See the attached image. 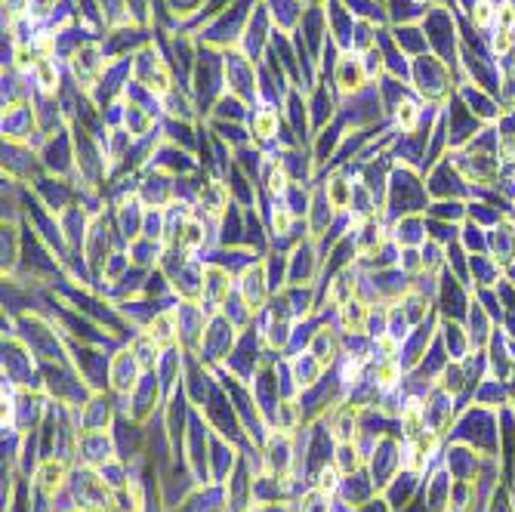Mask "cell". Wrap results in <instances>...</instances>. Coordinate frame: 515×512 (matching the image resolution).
<instances>
[{"mask_svg": "<svg viewBox=\"0 0 515 512\" xmlns=\"http://www.w3.org/2000/svg\"><path fill=\"white\" fill-rule=\"evenodd\" d=\"M38 485L47 490V494H56V488L62 485V466L59 463H47L44 469H40L38 475Z\"/></svg>", "mask_w": 515, "mask_h": 512, "instance_id": "6da1fadb", "label": "cell"}, {"mask_svg": "<svg viewBox=\"0 0 515 512\" xmlns=\"http://www.w3.org/2000/svg\"><path fill=\"white\" fill-rule=\"evenodd\" d=\"M364 318H367V312H364L358 303L349 300L346 305H342V321H346V327H355V330H361V327H364Z\"/></svg>", "mask_w": 515, "mask_h": 512, "instance_id": "7a4b0ae2", "label": "cell"}, {"mask_svg": "<svg viewBox=\"0 0 515 512\" xmlns=\"http://www.w3.org/2000/svg\"><path fill=\"white\" fill-rule=\"evenodd\" d=\"M152 339H154V343H170V339H173V330H170V315L154 318V324H152Z\"/></svg>", "mask_w": 515, "mask_h": 512, "instance_id": "3957f363", "label": "cell"}, {"mask_svg": "<svg viewBox=\"0 0 515 512\" xmlns=\"http://www.w3.org/2000/svg\"><path fill=\"white\" fill-rule=\"evenodd\" d=\"M303 512H327V497H324V490H312L309 497H306V503H303Z\"/></svg>", "mask_w": 515, "mask_h": 512, "instance_id": "277c9868", "label": "cell"}, {"mask_svg": "<svg viewBox=\"0 0 515 512\" xmlns=\"http://www.w3.org/2000/svg\"><path fill=\"white\" fill-rule=\"evenodd\" d=\"M327 198H331V204L333 207H346V201H349V189H346V182H340L336 179L331 189H327Z\"/></svg>", "mask_w": 515, "mask_h": 512, "instance_id": "5b68a950", "label": "cell"}, {"mask_svg": "<svg viewBox=\"0 0 515 512\" xmlns=\"http://www.w3.org/2000/svg\"><path fill=\"white\" fill-rule=\"evenodd\" d=\"M315 355H318L321 361H331L333 358V339L327 337V333H321L318 343H315Z\"/></svg>", "mask_w": 515, "mask_h": 512, "instance_id": "8992f818", "label": "cell"}, {"mask_svg": "<svg viewBox=\"0 0 515 512\" xmlns=\"http://www.w3.org/2000/svg\"><path fill=\"white\" fill-rule=\"evenodd\" d=\"M472 19H475V25H491V19H493V10H491V3L488 0H482V3L475 6V10H472Z\"/></svg>", "mask_w": 515, "mask_h": 512, "instance_id": "52a82bcc", "label": "cell"}, {"mask_svg": "<svg viewBox=\"0 0 515 512\" xmlns=\"http://www.w3.org/2000/svg\"><path fill=\"white\" fill-rule=\"evenodd\" d=\"M398 124H402L404 130H411V127L417 124V109H413L411 102H404L402 109H398Z\"/></svg>", "mask_w": 515, "mask_h": 512, "instance_id": "ba28073f", "label": "cell"}, {"mask_svg": "<svg viewBox=\"0 0 515 512\" xmlns=\"http://www.w3.org/2000/svg\"><path fill=\"white\" fill-rule=\"evenodd\" d=\"M38 74H40V83H44L47 90L56 87V68L49 65V62H40V65H38Z\"/></svg>", "mask_w": 515, "mask_h": 512, "instance_id": "9c48e42d", "label": "cell"}, {"mask_svg": "<svg viewBox=\"0 0 515 512\" xmlns=\"http://www.w3.org/2000/svg\"><path fill=\"white\" fill-rule=\"evenodd\" d=\"M271 127H275V115H260V120H256V130H260V136H269Z\"/></svg>", "mask_w": 515, "mask_h": 512, "instance_id": "30bf717a", "label": "cell"}, {"mask_svg": "<svg viewBox=\"0 0 515 512\" xmlns=\"http://www.w3.org/2000/svg\"><path fill=\"white\" fill-rule=\"evenodd\" d=\"M318 488H321V490H333V488H336V472H333V469H324V472H321Z\"/></svg>", "mask_w": 515, "mask_h": 512, "instance_id": "8fae6325", "label": "cell"}, {"mask_svg": "<svg viewBox=\"0 0 515 512\" xmlns=\"http://www.w3.org/2000/svg\"><path fill=\"white\" fill-rule=\"evenodd\" d=\"M493 47H497V53H506V49H509V31H506V28L497 34V40H493Z\"/></svg>", "mask_w": 515, "mask_h": 512, "instance_id": "7c38bea8", "label": "cell"}, {"mask_svg": "<svg viewBox=\"0 0 515 512\" xmlns=\"http://www.w3.org/2000/svg\"><path fill=\"white\" fill-rule=\"evenodd\" d=\"M198 241H201V229H198V225H189V229H185V244L195 247Z\"/></svg>", "mask_w": 515, "mask_h": 512, "instance_id": "4fadbf2b", "label": "cell"}, {"mask_svg": "<svg viewBox=\"0 0 515 512\" xmlns=\"http://www.w3.org/2000/svg\"><path fill=\"white\" fill-rule=\"evenodd\" d=\"M500 22H503V28L509 31V25L515 22V10H512V6H503V13H500Z\"/></svg>", "mask_w": 515, "mask_h": 512, "instance_id": "5bb4252c", "label": "cell"}, {"mask_svg": "<svg viewBox=\"0 0 515 512\" xmlns=\"http://www.w3.org/2000/svg\"><path fill=\"white\" fill-rule=\"evenodd\" d=\"M287 223H290V219H287V213H275V229H278V232H284V229H287Z\"/></svg>", "mask_w": 515, "mask_h": 512, "instance_id": "9a60e30c", "label": "cell"}]
</instances>
